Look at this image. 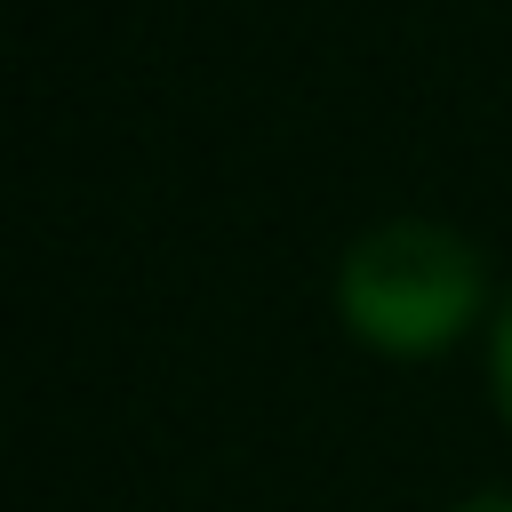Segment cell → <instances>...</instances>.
<instances>
[{"mask_svg": "<svg viewBox=\"0 0 512 512\" xmlns=\"http://www.w3.org/2000/svg\"><path fill=\"white\" fill-rule=\"evenodd\" d=\"M488 280L472 240H456L448 224L424 216H392L376 232H360L336 264V312L360 344L392 352V360H424L440 344H456L480 312Z\"/></svg>", "mask_w": 512, "mask_h": 512, "instance_id": "6da1fadb", "label": "cell"}, {"mask_svg": "<svg viewBox=\"0 0 512 512\" xmlns=\"http://www.w3.org/2000/svg\"><path fill=\"white\" fill-rule=\"evenodd\" d=\"M488 384H496V408L512 424V304L496 312V336H488Z\"/></svg>", "mask_w": 512, "mask_h": 512, "instance_id": "7a4b0ae2", "label": "cell"}, {"mask_svg": "<svg viewBox=\"0 0 512 512\" xmlns=\"http://www.w3.org/2000/svg\"><path fill=\"white\" fill-rule=\"evenodd\" d=\"M456 512H512V496H472V504H456Z\"/></svg>", "mask_w": 512, "mask_h": 512, "instance_id": "3957f363", "label": "cell"}]
</instances>
